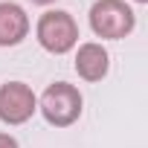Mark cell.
<instances>
[{
  "mask_svg": "<svg viewBox=\"0 0 148 148\" xmlns=\"http://www.w3.org/2000/svg\"><path fill=\"white\" fill-rule=\"evenodd\" d=\"M110 70V55L102 44H82L76 52V73L84 82H102Z\"/></svg>",
  "mask_w": 148,
  "mask_h": 148,
  "instance_id": "obj_6",
  "label": "cell"
},
{
  "mask_svg": "<svg viewBox=\"0 0 148 148\" xmlns=\"http://www.w3.org/2000/svg\"><path fill=\"white\" fill-rule=\"evenodd\" d=\"M136 26V15L125 0H96L90 6V29L99 38L119 41L128 38Z\"/></svg>",
  "mask_w": 148,
  "mask_h": 148,
  "instance_id": "obj_2",
  "label": "cell"
},
{
  "mask_svg": "<svg viewBox=\"0 0 148 148\" xmlns=\"http://www.w3.org/2000/svg\"><path fill=\"white\" fill-rule=\"evenodd\" d=\"M136 3H148V0H136Z\"/></svg>",
  "mask_w": 148,
  "mask_h": 148,
  "instance_id": "obj_9",
  "label": "cell"
},
{
  "mask_svg": "<svg viewBox=\"0 0 148 148\" xmlns=\"http://www.w3.org/2000/svg\"><path fill=\"white\" fill-rule=\"evenodd\" d=\"M35 38H38V44L47 52L64 55V52H70L73 47L79 44V23H76V18H73L70 12L52 9V12H44L38 18Z\"/></svg>",
  "mask_w": 148,
  "mask_h": 148,
  "instance_id": "obj_1",
  "label": "cell"
},
{
  "mask_svg": "<svg viewBox=\"0 0 148 148\" xmlns=\"http://www.w3.org/2000/svg\"><path fill=\"white\" fill-rule=\"evenodd\" d=\"M0 148H21V145L12 134H0Z\"/></svg>",
  "mask_w": 148,
  "mask_h": 148,
  "instance_id": "obj_7",
  "label": "cell"
},
{
  "mask_svg": "<svg viewBox=\"0 0 148 148\" xmlns=\"http://www.w3.org/2000/svg\"><path fill=\"white\" fill-rule=\"evenodd\" d=\"M32 3H38V6H49V3H55V0H32Z\"/></svg>",
  "mask_w": 148,
  "mask_h": 148,
  "instance_id": "obj_8",
  "label": "cell"
},
{
  "mask_svg": "<svg viewBox=\"0 0 148 148\" xmlns=\"http://www.w3.org/2000/svg\"><path fill=\"white\" fill-rule=\"evenodd\" d=\"M38 110V99L29 84L23 82H6L0 84V122L6 125H23Z\"/></svg>",
  "mask_w": 148,
  "mask_h": 148,
  "instance_id": "obj_4",
  "label": "cell"
},
{
  "mask_svg": "<svg viewBox=\"0 0 148 148\" xmlns=\"http://www.w3.org/2000/svg\"><path fill=\"white\" fill-rule=\"evenodd\" d=\"M82 105H84V99H82L79 87L76 84H67V82L49 84L44 90V96H41V113L55 128L73 125V122L82 116Z\"/></svg>",
  "mask_w": 148,
  "mask_h": 148,
  "instance_id": "obj_3",
  "label": "cell"
},
{
  "mask_svg": "<svg viewBox=\"0 0 148 148\" xmlns=\"http://www.w3.org/2000/svg\"><path fill=\"white\" fill-rule=\"evenodd\" d=\"M29 35V15L23 6L3 0L0 3V47H18Z\"/></svg>",
  "mask_w": 148,
  "mask_h": 148,
  "instance_id": "obj_5",
  "label": "cell"
}]
</instances>
